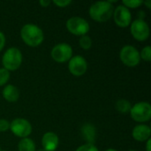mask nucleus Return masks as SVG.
<instances>
[{
  "mask_svg": "<svg viewBox=\"0 0 151 151\" xmlns=\"http://www.w3.org/2000/svg\"><path fill=\"white\" fill-rule=\"evenodd\" d=\"M119 58L121 62L128 67L137 66L141 61L140 52L132 45H126L121 49L119 52Z\"/></svg>",
  "mask_w": 151,
  "mask_h": 151,
  "instance_id": "nucleus-4",
  "label": "nucleus"
},
{
  "mask_svg": "<svg viewBox=\"0 0 151 151\" xmlns=\"http://www.w3.org/2000/svg\"><path fill=\"white\" fill-rule=\"evenodd\" d=\"M143 4H146V5H147V7H148L149 9H150L151 8V0L145 1V2H143Z\"/></svg>",
  "mask_w": 151,
  "mask_h": 151,
  "instance_id": "nucleus-28",
  "label": "nucleus"
},
{
  "mask_svg": "<svg viewBox=\"0 0 151 151\" xmlns=\"http://www.w3.org/2000/svg\"><path fill=\"white\" fill-rule=\"evenodd\" d=\"M132 135H133V138L137 142H142L148 141L149 139H150V127L144 124L138 125V126L134 127Z\"/></svg>",
  "mask_w": 151,
  "mask_h": 151,
  "instance_id": "nucleus-13",
  "label": "nucleus"
},
{
  "mask_svg": "<svg viewBox=\"0 0 151 151\" xmlns=\"http://www.w3.org/2000/svg\"><path fill=\"white\" fill-rule=\"evenodd\" d=\"M10 129V123L6 119H0V132H5Z\"/></svg>",
  "mask_w": 151,
  "mask_h": 151,
  "instance_id": "nucleus-24",
  "label": "nucleus"
},
{
  "mask_svg": "<svg viewBox=\"0 0 151 151\" xmlns=\"http://www.w3.org/2000/svg\"><path fill=\"white\" fill-rule=\"evenodd\" d=\"M39 3H40V4H41L42 7H48V6L50 4V3H51V2H50V1H49V0H41Z\"/></svg>",
  "mask_w": 151,
  "mask_h": 151,
  "instance_id": "nucleus-26",
  "label": "nucleus"
},
{
  "mask_svg": "<svg viewBox=\"0 0 151 151\" xmlns=\"http://www.w3.org/2000/svg\"><path fill=\"white\" fill-rule=\"evenodd\" d=\"M51 58L58 63H65L73 57V49L67 43L57 44L50 52Z\"/></svg>",
  "mask_w": 151,
  "mask_h": 151,
  "instance_id": "nucleus-9",
  "label": "nucleus"
},
{
  "mask_svg": "<svg viewBox=\"0 0 151 151\" xmlns=\"http://www.w3.org/2000/svg\"><path fill=\"white\" fill-rule=\"evenodd\" d=\"M131 34L133 37L140 42H143L147 40L150 36V27L144 19H135L131 23Z\"/></svg>",
  "mask_w": 151,
  "mask_h": 151,
  "instance_id": "nucleus-8",
  "label": "nucleus"
},
{
  "mask_svg": "<svg viewBox=\"0 0 151 151\" xmlns=\"http://www.w3.org/2000/svg\"><path fill=\"white\" fill-rule=\"evenodd\" d=\"M132 119L139 123L148 122L151 119V105L147 102H140L132 106L130 111Z\"/></svg>",
  "mask_w": 151,
  "mask_h": 151,
  "instance_id": "nucleus-5",
  "label": "nucleus"
},
{
  "mask_svg": "<svg viewBox=\"0 0 151 151\" xmlns=\"http://www.w3.org/2000/svg\"><path fill=\"white\" fill-rule=\"evenodd\" d=\"M20 36L23 42L30 47H37L44 40L42 30L34 24L24 25L20 30Z\"/></svg>",
  "mask_w": 151,
  "mask_h": 151,
  "instance_id": "nucleus-1",
  "label": "nucleus"
},
{
  "mask_svg": "<svg viewBox=\"0 0 151 151\" xmlns=\"http://www.w3.org/2000/svg\"><path fill=\"white\" fill-rule=\"evenodd\" d=\"M151 139H149L147 141V144H146V151H151Z\"/></svg>",
  "mask_w": 151,
  "mask_h": 151,
  "instance_id": "nucleus-27",
  "label": "nucleus"
},
{
  "mask_svg": "<svg viewBox=\"0 0 151 151\" xmlns=\"http://www.w3.org/2000/svg\"><path fill=\"white\" fill-rule=\"evenodd\" d=\"M113 12L114 6L108 1L96 2L89 8V15L91 19L97 22H106L111 18Z\"/></svg>",
  "mask_w": 151,
  "mask_h": 151,
  "instance_id": "nucleus-2",
  "label": "nucleus"
},
{
  "mask_svg": "<svg viewBox=\"0 0 151 151\" xmlns=\"http://www.w3.org/2000/svg\"><path fill=\"white\" fill-rule=\"evenodd\" d=\"M3 151H5V150H3Z\"/></svg>",
  "mask_w": 151,
  "mask_h": 151,
  "instance_id": "nucleus-33",
  "label": "nucleus"
},
{
  "mask_svg": "<svg viewBox=\"0 0 151 151\" xmlns=\"http://www.w3.org/2000/svg\"><path fill=\"white\" fill-rule=\"evenodd\" d=\"M10 79V72L6 69L0 68V87L5 85Z\"/></svg>",
  "mask_w": 151,
  "mask_h": 151,
  "instance_id": "nucleus-20",
  "label": "nucleus"
},
{
  "mask_svg": "<svg viewBox=\"0 0 151 151\" xmlns=\"http://www.w3.org/2000/svg\"><path fill=\"white\" fill-rule=\"evenodd\" d=\"M112 16L116 25L120 27H127L132 23L131 12L123 4L119 5L114 9Z\"/></svg>",
  "mask_w": 151,
  "mask_h": 151,
  "instance_id": "nucleus-10",
  "label": "nucleus"
},
{
  "mask_svg": "<svg viewBox=\"0 0 151 151\" xmlns=\"http://www.w3.org/2000/svg\"><path fill=\"white\" fill-rule=\"evenodd\" d=\"M42 144L45 151H55L59 144L58 136L53 132H47L42 138Z\"/></svg>",
  "mask_w": 151,
  "mask_h": 151,
  "instance_id": "nucleus-12",
  "label": "nucleus"
},
{
  "mask_svg": "<svg viewBox=\"0 0 151 151\" xmlns=\"http://www.w3.org/2000/svg\"><path fill=\"white\" fill-rule=\"evenodd\" d=\"M115 108H116V110L119 113H121V114H127L131 111L132 104L127 99H119V100H118L116 102Z\"/></svg>",
  "mask_w": 151,
  "mask_h": 151,
  "instance_id": "nucleus-16",
  "label": "nucleus"
},
{
  "mask_svg": "<svg viewBox=\"0 0 151 151\" xmlns=\"http://www.w3.org/2000/svg\"><path fill=\"white\" fill-rule=\"evenodd\" d=\"M129 151H135V150H129Z\"/></svg>",
  "mask_w": 151,
  "mask_h": 151,
  "instance_id": "nucleus-31",
  "label": "nucleus"
},
{
  "mask_svg": "<svg viewBox=\"0 0 151 151\" xmlns=\"http://www.w3.org/2000/svg\"><path fill=\"white\" fill-rule=\"evenodd\" d=\"M0 151H2V150H1V148H0Z\"/></svg>",
  "mask_w": 151,
  "mask_h": 151,
  "instance_id": "nucleus-32",
  "label": "nucleus"
},
{
  "mask_svg": "<svg viewBox=\"0 0 151 151\" xmlns=\"http://www.w3.org/2000/svg\"><path fill=\"white\" fill-rule=\"evenodd\" d=\"M5 44V36L0 31V51L4 49Z\"/></svg>",
  "mask_w": 151,
  "mask_h": 151,
  "instance_id": "nucleus-25",
  "label": "nucleus"
},
{
  "mask_svg": "<svg viewBox=\"0 0 151 151\" xmlns=\"http://www.w3.org/2000/svg\"><path fill=\"white\" fill-rule=\"evenodd\" d=\"M106 151H117L116 150H114V149H109V150H107Z\"/></svg>",
  "mask_w": 151,
  "mask_h": 151,
  "instance_id": "nucleus-29",
  "label": "nucleus"
},
{
  "mask_svg": "<svg viewBox=\"0 0 151 151\" xmlns=\"http://www.w3.org/2000/svg\"><path fill=\"white\" fill-rule=\"evenodd\" d=\"M37 151H45V150H44L43 149H39V150H38Z\"/></svg>",
  "mask_w": 151,
  "mask_h": 151,
  "instance_id": "nucleus-30",
  "label": "nucleus"
},
{
  "mask_svg": "<svg viewBox=\"0 0 151 151\" xmlns=\"http://www.w3.org/2000/svg\"><path fill=\"white\" fill-rule=\"evenodd\" d=\"M143 4V1L142 0H123L122 4L126 6L127 9H135L139 6H141Z\"/></svg>",
  "mask_w": 151,
  "mask_h": 151,
  "instance_id": "nucleus-19",
  "label": "nucleus"
},
{
  "mask_svg": "<svg viewBox=\"0 0 151 151\" xmlns=\"http://www.w3.org/2000/svg\"><path fill=\"white\" fill-rule=\"evenodd\" d=\"M19 151H35V144L30 138H23L18 144Z\"/></svg>",
  "mask_w": 151,
  "mask_h": 151,
  "instance_id": "nucleus-17",
  "label": "nucleus"
},
{
  "mask_svg": "<svg viewBox=\"0 0 151 151\" xmlns=\"http://www.w3.org/2000/svg\"><path fill=\"white\" fill-rule=\"evenodd\" d=\"M2 95L7 102L13 103V102L18 101L19 96V89L15 86L9 84L4 88Z\"/></svg>",
  "mask_w": 151,
  "mask_h": 151,
  "instance_id": "nucleus-14",
  "label": "nucleus"
},
{
  "mask_svg": "<svg viewBox=\"0 0 151 151\" xmlns=\"http://www.w3.org/2000/svg\"><path fill=\"white\" fill-rule=\"evenodd\" d=\"M75 151H99L98 149L91 143H86L84 145L80 146Z\"/></svg>",
  "mask_w": 151,
  "mask_h": 151,
  "instance_id": "nucleus-22",
  "label": "nucleus"
},
{
  "mask_svg": "<svg viewBox=\"0 0 151 151\" xmlns=\"http://www.w3.org/2000/svg\"><path fill=\"white\" fill-rule=\"evenodd\" d=\"M2 63L4 68L7 71L17 70L22 63V53L15 47L9 48L3 55Z\"/></svg>",
  "mask_w": 151,
  "mask_h": 151,
  "instance_id": "nucleus-3",
  "label": "nucleus"
},
{
  "mask_svg": "<svg viewBox=\"0 0 151 151\" xmlns=\"http://www.w3.org/2000/svg\"><path fill=\"white\" fill-rule=\"evenodd\" d=\"M79 44H80V46H81L83 50H89V49L91 48V46H92V40H91V38H90L88 35H85L81 36V38H80V40H79Z\"/></svg>",
  "mask_w": 151,
  "mask_h": 151,
  "instance_id": "nucleus-18",
  "label": "nucleus"
},
{
  "mask_svg": "<svg viewBox=\"0 0 151 151\" xmlns=\"http://www.w3.org/2000/svg\"><path fill=\"white\" fill-rule=\"evenodd\" d=\"M66 28L71 34L82 36L88 34L90 27L88 22L85 19L81 17H72L66 21Z\"/></svg>",
  "mask_w": 151,
  "mask_h": 151,
  "instance_id": "nucleus-6",
  "label": "nucleus"
},
{
  "mask_svg": "<svg viewBox=\"0 0 151 151\" xmlns=\"http://www.w3.org/2000/svg\"><path fill=\"white\" fill-rule=\"evenodd\" d=\"M68 68L70 73L74 76L83 75L88 69V62L81 56H74L69 60Z\"/></svg>",
  "mask_w": 151,
  "mask_h": 151,
  "instance_id": "nucleus-11",
  "label": "nucleus"
},
{
  "mask_svg": "<svg viewBox=\"0 0 151 151\" xmlns=\"http://www.w3.org/2000/svg\"><path fill=\"white\" fill-rule=\"evenodd\" d=\"M81 132L85 140L88 142V143L93 144V142L96 138V129L94 126H92L91 124H86L82 127Z\"/></svg>",
  "mask_w": 151,
  "mask_h": 151,
  "instance_id": "nucleus-15",
  "label": "nucleus"
},
{
  "mask_svg": "<svg viewBox=\"0 0 151 151\" xmlns=\"http://www.w3.org/2000/svg\"><path fill=\"white\" fill-rule=\"evenodd\" d=\"M53 3L58 7H66L70 4H72V1L71 0H54Z\"/></svg>",
  "mask_w": 151,
  "mask_h": 151,
  "instance_id": "nucleus-23",
  "label": "nucleus"
},
{
  "mask_svg": "<svg viewBox=\"0 0 151 151\" xmlns=\"http://www.w3.org/2000/svg\"><path fill=\"white\" fill-rule=\"evenodd\" d=\"M141 59H143L144 61L150 62L151 60V47L150 46H146L144 47L141 53H140Z\"/></svg>",
  "mask_w": 151,
  "mask_h": 151,
  "instance_id": "nucleus-21",
  "label": "nucleus"
},
{
  "mask_svg": "<svg viewBox=\"0 0 151 151\" xmlns=\"http://www.w3.org/2000/svg\"><path fill=\"white\" fill-rule=\"evenodd\" d=\"M10 129L12 133L20 138H27L32 133V126L28 120L25 119H15L10 124Z\"/></svg>",
  "mask_w": 151,
  "mask_h": 151,
  "instance_id": "nucleus-7",
  "label": "nucleus"
}]
</instances>
